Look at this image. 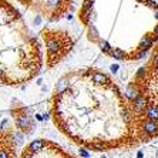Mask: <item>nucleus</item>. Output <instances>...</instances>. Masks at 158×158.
<instances>
[{
	"label": "nucleus",
	"instance_id": "19",
	"mask_svg": "<svg viewBox=\"0 0 158 158\" xmlns=\"http://www.w3.org/2000/svg\"><path fill=\"white\" fill-rule=\"evenodd\" d=\"M36 120L37 121H44V118H43V115L41 114H36Z\"/></svg>",
	"mask_w": 158,
	"mask_h": 158
},
{
	"label": "nucleus",
	"instance_id": "8",
	"mask_svg": "<svg viewBox=\"0 0 158 158\" xmlns=\"http://www.w3.org/2000/svg\"><path fill=\"white\" fill-rule=\"evenodd\" d=\"M90 16H91V9H85V7L81 9L80 20L84 23V24H88V23H90Z\"/></svg>",
	"mask_w": 158,
	"mask_h": 158
},
{
	"label": "nucleus",
	"instance_id": "12",
	"mask_svg": "<svg viewBox=\"0 0 158 158\" xmlns=\"http://www.w3.org/2000/svg\"><path fill=\"white\" fill-rule=\"evenodd\" d=\"M100 47H101V52H103V53H107V54H108V53H110V50L113 48L110 44L107 43L106 40H101V41H100Z\"/></svg>",
	"mask_w": 158,
	"mask_h": 158
},
{
	"label": "nucleus",
	"instance_id": "7",
	"mask_svg": "<svg viewBox=\"0 0 158 158\" xmlns=\"http://www.w3.org/2000/svg\"><path fill=\"white\" fill-rule=\"evenodd\" d=\"M110 57H113L114 60H124V59H127V54H125L124 52H123L121 48H111L110 50Z\"/></svg>",
	"mask_w": 158,
	"mask_h": 158
},
{
	"label": "nucleus",
	"instance_id": "13",
	"mask_svg": "<svg viewBox=\"0 0 158 158\" xmlns=\"http://www.w3.org/2000/svg\"><path fill=\"white\" fill-rule=\"evenodd\" d=\"M151 66L155 67V69H158V47L155 48L154 54H152V57H151Z\"/></svg>",
	"mask_w": 158,
	"mask_h": 158
},
{
	"label": "nucleus",
	"instance_id": "25",
	"mask_svg": "<svg viewBox=\"0 0 158 158\" xmlns=\"http://www.w3.org/2000/svg\"><path fill=\"white\" fill-rule=\"evenodd\" d=\"M103 158H106V157H103Z\"/></svg>",
	"mask_w": 158,
	"mask_h": 158
},
{
	"label": "nucleus",
	"instance_id": "20",
	"mask_svg": "<svg viewBox=\"0 0 158 158\" xmlns=\"http://www.w3.org/2000/svg\"><path fill=\"white\" fill-rule=\"evenodd\" d=\"M154 34H157V36H158V24L155 26V29H154Z\"/></svg>",
	"mask_w": 158,
	"mask_h": 158
},
{
	"label": "nucleus",
	"instance_id": "9",
	"mask_svg": "<svg viewBox=\"0 0 158 158\" xmlns=\"http://www.w3.org/2000/svg\"><path fill=\"white\" fill-rule=\"evenodd\" d=\"M88 39H91V41H98V31L91 23H88Z\"/></svg>",
	"mask_w": 158,
	"mask_h": 158
},
{
	"label": "nucleus",
	"instance_id": "11",
	"mask_svg": "<svg viewBox=\"0 0 158 158\" xmlns=\"http://www.w3.org/2000/svg\"><path fill=\"white\" fill-rule=\"evenodd\" d=\"M56 93H61V91H64V90H67V81L64 80V78H61V80L56 84Z\"/></svg>",
	"mask_w": 158,
	"mask_h": 158
},
{
	"label": "nucleus",
	"instance_id": "16",
	"mask_svg": "<svg viewBox=\"0 0 158 158\" xmlns=\"http://www.w3.org/2000/svg\"><path fill=\"white\" fill-rule=\"evenodd\" d=\"M93 3H94V0H84V3H83V7H85V9H91Z\"/></svg>",
	"mask_w": 158,
	"mask_h": 158
},
{
	"label": "nucleus",
	"instance_id": "23",
	"mask_svg": "<svg viewBox=\"0 0 158 158\" xmlns=\"http://www.w3.org/2000/svg\"><path fill=\"white\" fill-rule=\"evenodd\" d=\"M155 17H157V20H158V10H157V13H155Z\"/></svg>",
	"mask_w": 158,
	"mask_h": 158
},
{
	"label": "nucleus",
	"instance_id": "2",
	"mask_svg": "<svg viewBox=\"0 0 158 158\" xmlns=\"http://www.w3.org/2000/svg\"><path fill=\"white\" fill-rule=\"evenodd\" d=\"M143 93H144V90L138 83H131V84L127 87V90H125V97H127L130 101H132L135 97L141 96Z\"/></svg>",
	"mask_w": 158,
	"mask_h": 158
},
{
	"label": "nucleus",
	"instance_id": "3",
	"mask_svg": "<svg viewBox=\"0 0 158 158\" xmlns=\"http://www.w3.org/2000/svg\"><path fill=\"white\" fill-rule=\"evenodd\" d=\"M143 115L144 117H147V118H150V120L158 121V104H148L147 108L144 110Z\"/></svg>",
	"mask_w": 158,
	"mask_h": 158
},
{
	"label": "nucleus",
	"instance_id": "15",
	"mask_svg": "<svg viewBox=\"0 0 158 158\" xmlns=\"http://www.w3.org/2000/svg\"><path fill=\"white\" fill-rule=\"evenodd\" d=\"M33 155H34V152H31L30 150H27L22 154V158H33Z\"/></svg>",
	"mask_w": 158,
	"mask_h": 158
},
{
	"label": "nucleus",
	"instance_id": "10",
	"mask_svg": "<svg viewBox=\"0 0 158 158\" xmlns=\"http://www.w3.org/2000/svg\"><path fill=\"white\" fill-rule=\"evenodd\" d=\"M88 148L93 151H106L107 150L106 144H103V143H93L88 145Z\"/></svg>",
	"mask_w": 158,
	"mask_h": 158
},
{
	"label": "nucleus",
	"instance_id": "4",
	"mask_svg": "<svg viewBox=\"0 0 158 158\" xmlns=\"http://www.w3.org/2000/svg\"><path fill=\"white\" fill-rule=\"evenodd\" d=\"M154 39L152 36H143V39L140 40L138 43V47H137V52H143V50H148V48L152 47V44H154Z\"/></svg>",
	"mask_w": 158,
	"mask_h": 158
},
{
	"label": "nucleus",
	"instance_id": "1",
	"mask_svg": "<svg viewBox=\"0 0 158 158\" xmlns=\"http://www.w3.org/2000/svg\"><path fill=\"white\" fill-rule=\"evenodd\" d=\"M130 104H131L132 110L135 111L137 114H143L144 110H145V108H147V106H148V103H147V97L144 96V94H141V96L135 97V98L132 100V101H131Z\"/></svg>",
	"mask_w": 158,
	"mask_h": 158
},
{
	"label": "nucleus",
	"instance_id": "22",
	"mask_svg": "<svg viewBox=\"0 0 158 158\" xmlns=\"http://www.w3.org/2000/svg\"><path fill=\"white\" fill-rule=\"evenodd\" d=\"M137 2H140V3H145V0H137Z\"/></svg>",
	"mask_w": 158,
	"mask_h": 158
},
{
	"label": "nucleus",
	"instance_id": "17",
	"mask_svg": "<svg viewBox=\"0 0 158 158\" xmlns=\"http://www.w3.org/2000/svg\"><path fill=\"white\" fill-rule=\"evenodd\" d=\"M0 83H6V76L3 70H0Z\"/></svg>",
	"mask_w": 158,
	"mask_h": 158
},
{
	"label": "nucleus",
	"instance_id": "21",
	"mask_svg": "<svg viewBox=\"0 0 158 158\" xmlns=\"http://www.w3.org/2000/svg\"><path fill=\"white\" fill-rule=\"evenodd\" d=\"M137 158H143V152H138V154H137Z\"/></svg>",
	"mask_w": 158,
	"mask_h": 158
},
{
	"label": "nucleus",
	"instance_id": "6",
	"mask_svg": "<svg viewBox=\"0 0 158 158\" xmlns=\"http://www.w3.org/2000/svg\"><path fill=\"white\" fill-rule=\"evenodd\" d=\"M47 145V143L44 140H34V141H31L30 143V145H29V150L31 151V152H39V151H41V150H44V147Z\"/></svg>",
	"mask_w": 158,
	"mask_h": 158
},
{
	"label": "nucleus",
	"instance_id": "5",
	"mask_svg": "<svg viewBox=\"0 0 158 158\" xmlns=\"http://www.w3.org/2000/svg\"><path fill=\"white\" fill-rule=\"evenodd\" d=\"M91 80L94 81L96 84H110V78H108V76H106L104 73H101V71H98V70L93 71Z\"/></svg>",
	"mask_w": 158,
	"mask_h": 158
},
{
	"label": "nucleus",
	"instance_id": "24",
	"mask_svg": "<svg viewBox=\"0 0 158 158\" xmlns=\"http://www.w3.org/2000/svg\"><path fill=\"white\" fill-rule=\"evenodd\" d=\"M23 2H29V0H23Z\"/></svg>",
	"mask_w": 158,
	"mask_h": 158
},
{
	"label": "nucleus",
	"instance_id": "18",
	"mask_svg": "<svg viewBox=\"0 0 158 158\" xmlns=\"http://www.w3.org/2000/svg\"><path fill=\"white\" fill-rule=\"evenodd\" d=\"M80 154H81V157H84V158H87L88 155H90V154H88V152H87V151H85V150H80Z\"/></svg>",
	"mask_w": 158,
	"mask_h": 158
},
{
	"label": "nucleus",
	"instance_id": "14",
	"mask_svg": "<svg viewBox=\"0 0 158 158\" xmlns=\"http://www.w3.org/2000/svg\"><path fill=\"white\" fill-rule=\"evenodd\" d=\"M145 4H147L150 9L158 10V3H157V2H154V0H145Z\"/></svg>",
	"mask_w": 158,
	"mask_h": 158
}]
</instances>
